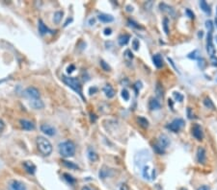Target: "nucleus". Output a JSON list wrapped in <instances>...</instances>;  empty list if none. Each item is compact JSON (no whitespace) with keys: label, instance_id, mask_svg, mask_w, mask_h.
<instances>
[{"label":"nucleus","instance_id":"nucleus-1","mask_svg":"<svg viewBox=\"0 0 217 190\" xmlns=\"http://www.w3.org/2000/svg\"><path fill=\"white\" fill-rule=\"evenodd\" d=\"M59 153L64 157H71L75 154V144L71 140H66L59 144Z\"/></svg>","mask_w":217,"mask_h":190},{"label":"nucleus","instance_id":"nucleus-2","mask_svg":"<svg viewBox=\"0 0 217 190\" xmlns=\"http://www.w3.org/2000/svg\"><path fill=\"white\" fill-rule=\"evenodd\" d=\"M63 79V82L68 86L71 87L73 91H74L78 95H79L83 100H85L84 96H83V93H82V86L80 84V82L78 81V80L76 78H73V77H67V76H63L62 77Z\"/></svg>","mask_w":217,"mask_h":190},{"label":"nucleus","instance_id":"nucleus-3","mask_svg":"<svg viewBox=\"0 0 217 190\" xmlns=\"http://www.w3.org/2000/svg\"><path fill=\"white\" fill-rule=\"evenodd\" d=\"M37 147L39 152H40L43 156L47 157L51 154L52 152V145L49 142L46 138L43 136H39L37 138Z\"/></svg>","mask_w":217,"mask_h":190},{"label":"nucleus","instance_id":"nucleus-4","mask_svg":"<svg viewBox=\"0 0 217 190\" xmlns=\"http://www.w3.org/2000/svg\"><path fill=\"white\" fill-rule=\"evenodd\" d=\"M169 144H170L169 137L166 135H160L158 137V141H157L156 144L153 145V150L155 151V153L163 155L165 153L166 148L169 146Z\"/></svg>","mask_w":217,"mask_h":190},{"label":"nucleus","instance_id":"nucleus-5","mask_svg":"<svg viewBox=\"0 0 217 190\" xmlns=\"http://www.w3.org/2000/svg\"><path fill=\"white\" fill-rule=\"evenodd\" d=\"M184 126V120L182 118H176L173 121L166 126V128L170 130L173 133H177L181 131V129Z\"/></svg>","mask_w":217,"mask_h":190},{"label":"nucleus","instance_id":"nucleus-6","mask_svg":"<svg viewBox=\"0 0 217 190\" xmlns=\"http://www.w3.org/2000/svg\"><path fill=\"white\" fill-rule=\"evenodd\" d=\"M24 94L25 96H27L29 99H31V100H38V99H40V91H38V89L34 86H30V87H27L25 89V91H24Z\"/></svg>","mask_w":217,"mask_h":190},{"label":"nucleus","instance_id":"nucleus-7","mask_svg":"<svg viewBox=\"0 0 217 190\" xmlns=\"http://www.w3.org/2000/svg\"><path fill=\"white\" fill-rule=\"evenodd\" d=\"M206 51H208L210 58L213 57L216 53L214 44L212 42V33H208V38H206Z\"/></svg>","mask_w":217,"mask_h":190},{"label":"nucleus","instance_id":"nucleus-8","mask_svg":"<svg viewBox=\"0 0 217 190\" xmlns=\"http://www.w3.org/2000/svg\"><path fill=\"white\" fill-rule=\"evenodd\" d=\"M192 135L193 136L197 139V140H203L204 138V133H203V130L201 128V126L199 124H195L192 127Z\"/></svg>","mask_w":217,"mask_h":190},{"label":"nucleus","instance_id":"nucleus-9","mask_svg":"<svg viewBox=\"0 0 217 190\" xmlns=\"http://www.w3.org/2000/svg\"><path fill=\"white\" fill-rule=\"evenodd\" d=\"M142 175L147 179H155V170L152 169V171H151L150 166L145 165L143 170H142Z\"/></svg>","mask_w":217,"mask_h":190},{"label":"nucleus","instance_id":"nucleus-10","mask_svg":"<svg viewBox=\"0 0 217 190\" xmlns=\"http://www.w3.org/2000/svg\"><path fill=\"white\" fill-rule=\"evenodd\" d=\"M9 190H26L25 185L18 181H11L9 183Z\"/></svg>","mask_w":217,"mask_h":190},{"label":"nucleus","instance_id":"nucleus-11","mask_svg":"<svg viewBox=\"0 0 217 190\" xmlns=\"http://www.w3.org/2000/svg\"><path fill=\"white\" fill-rule=\"evenodd\" d=\"M41 131L44 134H45L47 135H50V136H52L56 134V130L52 126L48 125V124H43L41 126Z\"/></svg>","mask_w":217,"mask_h":190},{"label":"nucleus","instance_id":"nucleus-12","mask_svg":"<svg viewBox=\"0 0 217 190\" xmlns=\"http://www.w3.org/2000/svg\"><path fill=\"white\" fill-rule=\"evenodd\" d=\"M205 158H206V153L205 150L203 147H200L197 151V161L200 163H205Z\"/></svg>","mask_w":217,"mask_h":190},{"label":"nucleus","instance_id":"nucleus-13","mask_svg":"<svg viewBox=\"0 0 217 190\" xmlns=\"http://www.w3.org/2000/svg\"><path fill=\"white\" fill-rule=\"evenodd\" d=\"M161 108V104L157 99L151 98L149 101V108L151 111H156V109H159Z\"/></svg>","mask_w":217,"mask_h":190},{"label":"nucleus","instance_id":"nucleus-14","mask_svg":"<svg viewBox=\"0 0 217 190\" xmlns=\"http://www.w3.org/2000/svg\"><path fill=\"white\" fill-rule=\"evenodd\" d=\"M19 123H21V127L26 130V131H31V130H34L35 129V125L33 122L31 121H28V120H25V119H21V121H19Z\"/></svg>","mask_w":217,"mask_h":190},{"label":"nucleus","instance_id":"nucleus-15","mask_svg":"<svg viewBox=\"0 0 217 190\" xmlns=\"http://www.w3.org/2000/svg\"><path fill=\"white\" fill-rule=\"evenodd\" d=\"M153 64L157 67V68H161L163 66V59L161 57L160 54H155L153 56Z\"/></svg>","mask_w":217,"mask_h":190},{"label":"nucleus","instance_id":"nucleus-16","mask_svg":"<svg viewBox=\"0 0 217 190\" xmlns=\"http://www.w3.org/2000/svg\"><path fill=\"white\" fill-rule=\"evenodd\" d=\"M98 19L104 23H109L114 21V17L111 15H107V14H101L98 15Z\"/></svg>","mask_w":217,"mask_h":190},{"label":"nucleus","instance_id":"nucleus-17","mask_svg":"<svg viewBox=\"0 0 217 190\" xmlns=\"http://www.w3.org/2000/svg\"><path fill=\"white\" fill-rule=\"evenodd\" d=\"M103 92L105 93L106 97H108V98H113L115 96V91L110 85H106L103 87Z\"/></svg>","mask_w":217,"mask_h":190},{"label":"nucleus","instance_id":"nucleus-18","mask_svg":"<svg viewBox=\"0 0 217 190\" xmlns=\"http://www.w3.org/2000/svg\"><path fill=\"white\" fill-rule=\"evenodd\" d=\"M130 39V36L127 35V34H124V35H121L119 38H118V42H119V44L121 46H124V45H126L127 43H129Z\"/></svg>","mask_w":217,"mask_h":190},{"label":"nucleus","instance_id":"nucleus-19","mask_svg":"<svg viewBox=\"0 0 217 190\" xmlns=\"http://www.w3.org/2000/svg\"><path fill=\"white\" fill-rule=\"evenodd\" d=\"M87 154H88V157L89 159H90L91 161H97V158H98V156L97 154L96 153V151L93 149V148H88V151H87Z\"/></svg>","mask_w":217,"mask_h":190},{"label":"nucleus","instance_id":"nucleus-20","mask_svg":"<svg viewBox=\"0 0 217 190\" xmlns=\"http://www.w3.org/2000/svg\"><path fill=\"white\" fill-rule=\"evenodd\" d=\"M39 31H40L41 35H45L46 33H53V31H50L46 26L45 24L43 22V20H39Z\"/></svg>","mask_w":217,"mask_h":190},{"label":"nucleus","instance_id":"nucleus-21","mask_svg":"<svg viewBox=\"0 0 217 190\" xmlns=\"http://www.w3.org/2000/svg\"><path fill=\"white\" fill-rule=\"evenodd\" d=\"M159 7H160V10H161V11H163V12H166L167 14L172 15H175L174 9H173L172 7L168 6L167 4H165V3H160Z\"/></svg>","mask_w":217,"mask_h":190},{"label":"nucleus","instance_id":"nucleus-22","mask_svg":"<svg viewBox=\"0 0 217 190\" xmlns=\"http://www.w3.org/2000/svg\"><path fill=\"white\" fill-rule=\"evenodd\" d=\"M23 166L25 168L26 171L29 173V174H34L35 171H36V166L32 163V162H29V161H26L23 163Z\"/></svg>","mask_w":217,"mask_h":190},{"label":"nucleus","instance_id":"nucleus-23","mask_svg":"<svg viewBox=\"0 0 217 190\" xmlns=\"http://www.w3.org/2000/svg\"><path fill=\"white\" fill-rule=\"evenodd\" d=\"M200 7L205 14H208V15L211 14L210 7V5L208 3H206V1H205V0H201V1H200Z\"/></svg>","mask_w":217,"mask_h":190},{"label":"nucleus","instance_id":"nucleus-24","mask_svg":"<svg viewBox=\"0 0 217 190\" xmlns=\"http://www.w3.org/2000/svg\"><path fill=\"white\" fill-rule=\"evenodd\" d=\"M155 94L158 98H163L164 91H163V87H162V86L160 85L159 82H157L156 86H155Z\"/></svg>","mask_w":217,"mask_h":190},{"label":"nucleus","instance_id":"nucleus-25","mask_svg":"<svg viewBox=\"0 0 217 190\" xmlns=\"http://www.w3.org/2000/svg\"><path fill=\"white\" fill-rule=\"evenodd\" d=\"M137 122H138V124H139V125H140L142 128H144V129H146V128L149 127V121H148L147 118H145V117L139 116V117L137 118Z\"/></svg>","mask_w":217,"mask_h":190},{"label":"nucleus","instance_id":"nucleus-26","mask_svg":"<svg viewBox=\"0 0 217 190\" xmlns=\"http://www.w3.org/2000/svg\"><path fill=\"white\" fill-rule=\"evenodd\" d=\"M187 58H189L191 60H199L200 59V52L199 50H194L193 52L189 53L187 55Z\"/></svg>","mask_w":217,"mask_h":190},{"label":"nucleus","instance_id":"nucleus-27","mask_svg":"<svg viewBox=\"0 0 217 190\" xmlns=\"http://www.w3.org/2000/svg\"><path fill=\"white\" fill-rule=\"evenodd\" d=\"M204 105L208 108H211V109H214L215 107H214V104L212 103V101L210 99V98H205L204 99Z\"/></svg>","mask_w":217,"mask_h":190},{"label":"nucleus","instance_id":"nucleus-28","mask_svg":"<svg viewBox=\"0 0 217 190\" xmlns=\"http://www.w3.org/2000/svg\"><path fill=\"white\" fill-rule=\"evenodd\" d=\"M32 106L37 108V109H40V108H44V104L43 102L41 101L40 99H38V100H34V101H32Z\"/></svg>","mask_w":217,"mask_h":190},{"label":"nucleus","instance_id":"nucleus-29","mask_svg":"<svg viewBox=\"0 0 217 190\" xmlns=\"http://www.w3.org/2000/svg\"><path fill=\"white\" fill-rule=\"evenodd\" d=\"M62 16H63V13L62 12H56L54 14V18H53V20L55 23H59L61 21V19H62Z\"/></svg>","mask_w":217,"mask_h":190},{"label":"nucleus","instance_id":"nucleus-30","mask_svg":"<svg viewBox=\"0 0 217 190\" xmlns=\"http://www.w3.org/2000/svg\"><path fill=\"white\" fill-rule=\"evenodd\" d=\"M63 164L68 167V168H70V169H78V166L76 164H74L73 162L72 161H63Z\"/></svg>","mask_w":217,"mask_h":190},{"label":"nucleus","instance_id":"nucleus-31","mask_svg":"<svg viewBox=\"0 0 217 190\" xmlns=\"http://www.w3.org/2000/svg\"><path fill=\"white\" fill-rule=\"evenodd\" d=\"M64 179H66V181L68 183H70V184H73L74 183H75V179L71 176V175H68V174H67V173H65L64 175Z\"/></svg>","mask_w":217,"mask_h":190},{"label":"nucleus","instance_id":"nucleus-32","mask_svg":"<svg viewBox=\"0 0 217 190\" xmlns=\"http://www.w3.org/2000/svg\"><path fill=\"white\" fill-rule=\"evenodd\" d=\"M124 56H125V58L127 60V61H131V60L133 59V54H132V52L130 51V49L125 50V53H124Z\"/></svg>","mask_w":217,"mask_h":190},{"label":"nucleus","instance_id":"nucleus-33","mask_svg":"<svg viewBox=\"0 0 217 190\" xmlns=\"http://www.w3.org/2000/svg\"><path fill=\"white\" fill-rule=\"evenodd\" d=\"M122 97L124 98L125 101H129L130 100V92L127 91V89L124 88L122 91Z\"/></svg>","mask_w":217,"mask_h":190},{"label":"nucleus","instance_id":"nucleus-34","mask_svg":"<svg viewBox=\"0 0 217 190\" xmlns=\"http://www.w3.org/2000/svg\"><path fill=\"white\" fill-rule=\"evenodd\" d=\"M205 27L209 30V33H212L213 31V23L211 20H206L205 21Z\"/></svg>","mask_w":217,"mask_h":190},{"label":"nucleus","instance_id":"nucleus-35","mask_svg":"<svg viewBox=\"0 0 217 190\" xmlns=\"http://www.w3.org/2000/svg\"><path fill=\"white\" fill-rule=\"evenodd\" d=\"M175 99L177 100V101H179V102H182V100H183V95L180 92H174L173 93Z\"/></svg>","mask_w":217,"mask_h":190},{"label":"nucleus","instance_id":"nucleus-36","mask_svg":"<svg viewBox=\"0 0 217 190\" xmlns=\"http://www.w3.org/2000/svg\"><path fill=\"white\" fill-rule=\"evenodd\" d=\"M168 23H169V20H168V18H164V20H163V28H164V31L165 33L168 35L169 34V29H168Z\"/></svg>","mask_w":217,"mask_h":190},{"label":"nucleus","instance_id":"nucleus-37","mask_svg":"<svg viewBox=\"0 0 217 190\" xmlns=\"http://www.w3.org/2000/svg\"><path fill=\"white\" fill-rule=\"evenodd\" d=\"M101 66L102 67V69H103V70H105V71H110V66L109 65H108L104 61H103V60H101Z\"/></svg>","mask_w":217,"mask_h":190},{"label":"nucleus","instance_id":"nucleus-38","mask_svg":"<svg viewBox=\"0 0 217 190\" xmlns=\"http://www.w3.org/2000/svg\"><path fill=\"white\" fill-rule=\"evenodd\" d=\"M139 46H140V42H139V41H138V39H133V42H132V47H133V49L134 50H137L139 49Z\"/></svg>","mask_w":217,"mask_h":190},{"label":"nucleus","instance_id":"nucleus-39","mask_svg":"<svg viewBox=\"0 0 217 190\" xmlns=\"http://www.w3.org/2000/svg\"><path fill=\"white\" fill-rule=\"evenodd\" d=\"M185 14L187 15V16H189L190 18H194V17H195L194 13H193L192 11H190L189 9H186V10H185Z\"/></svg>","mask_w":217,"mask_h":190},{"label":"nucleus","instance_id":"nucleus-40","mask_svg":"<svg viewBox=\"0 0 217 190\" xmlns=\"http://www.w3.org/2000/svg\"><path fill=\"white\" fill-rule=\"evenodd\" d=\"M205 65V60H204L203 58L199 59V66H200V67H201L202 69H204Z\"/></svg>","mask_w":217,"mask_h":190},{"label":"nucleus","instance_id":"nucleus-41","mask_svg":"<svg viewBox=\"0 0 217 190\" xmlns=\"http://www.w3.org/2000/svg\"><path fill=\"white\" fill-rule=\"evenodd\" d=\"M129 23H130V26H133V27H135V28H140V26L138 25L136 22H134L133 20H131V19H129Z\"/></svg>","mask_w":217,"mask_h":190},{"label":"nucleus","instance_id":"nucleus-42","mask_svg":"<svg viewBox=\"0 0 217 190\" xmlns=\"http://www.w3.org/2000/svg\"><path fill=\"white\" fill-rule=\"evenodd\" d=\"M112 34V30L110 28H105L104 29V35L105 36H110Z\"/></svg>","mask_w":217,"mask_h":190},{"label":"nucleus","instance_id":"nucleus-43","mask_svg":"<svg viewBox=\"0 0 217 190\" xmlns=\"http://www.w3.org/2000/svg\"><path fill=\"white\" fill-rule=\"evenodd\" d=\"M211 64H212V65L217 66V58L215 56L211 57Z\"/></svg>","mask_w":217,"mask_h":190},{"label":"nucleus","instance_id":"nucleus-44","mask_svg":"<svg viewBox=\"0 0 217 190\" xmlns=\"http://www.w3.org/2000/svg\"><path fill=\"white\" fill-rule=\"evenodd\" d=\"M167 60H168V62H169V63H170V64H172V66H173V67L175 68V70H176L177 72H179V70H177V68L176 67V65H175V64H174V62H173V60H172V59H170V58H168V59H167Z\"/></svg>","mask_w":217,"mask_h":190},{"label":"nucleus","instance_id":"nucleus-45","mask_svg":"<svg viewBox=\"0 0 217 190\" xmlns=\"http://www.w3.org/2000/svg\"><path fill=\"white\" fill-rule=\"evenodd\" d=\"M4 128H5V124H4V122L2 121V120H0V134H1V133L3 132Z\"/></svg>","mask_w":217,"mask_h":190},{"label":"nucleus","instance_id":"nucleus-46","mask_svg":"<svg viewBox=\"0 0 217 190\" xmlns=\"http://www.w3.org/2000/svg\"><path fill=\"white\" fill-rule=\"evenodd\" d=\"M197 190H210V188L208 185H202V186H200Z\"/></svg>","mask_w":217,"mask_h":190},{"label":"nucleus","instance_id":"nucleus-47","mask_svg":"<svg viewBox=\"0 0 217 190\" xmlns=\"http://www.w3.org/2000/svg\"><path fill=\"white\" fill-rule=\"evenodd\" d=\"M73 69H74V65L72 64L71 66L68 67V70H67V71H68V73H72V72L73 71Z\"/></svg>","mask_w":217,"mask_h":190},{"label":"nucleus","instance_id":"nucleus-48","mask_svg":"<svg viewBox=\"0 0 217 190\" xmlns=\"http://www.w3.org/2000/svg\"><path fill=\"white\" fill-rule=\"evenodd\" d=\"M187 114H188V118H189V119H191V118H192V114H191V108H187Z\"/></svg>","mask_w":217,"mask_h":190},{"label":"nucleus","instance_id":"nucleus-49","mask_svg":"<svg viewBox=\"0 0 217 190\" xmlns=\"http://www.w3.org/2000/svg\"><path fill=\"white\" fill-rule=\"evenodd\" d=\"M168 101H169V102H168L169 106H170V107H171V108L173 109V108H174V103H173V101H172V100H171V99H169V100H168Z\"/></svg>","mask_w":217,"mask_h":190},{"label":"nucleus","instance_id":"nucleus-50","mask_svg":"<svg viewBox=\"0 0 217 190\" xmlns=\"http://www.w3.org/2000/svg\"><path fill=\"white\" fill-rule=\"evenodd\" d=\"M126 11H127V12H132V11H133V8L130 7V6H127V7H126Z\"/></svg>","mask_w":217,"mask_h":190},{"label":"nucleus","instance_id":"nucleus-51","mask_svg":"<svg viewBox=\"0 0 217 190\" xmlns=\"http://www.w3.org/2000/svg\"><path fill=\"white\" fill-rule=\"evenodd\" d=\"M89 23H90V25H94V23H95V18H91V19H90V22H89Z\"/></svg>","mask_w":217,"mask_h":190},{"label":"nucleus","instance_id":"nucleus-52","mask_svg":"<svg viewBox=\"0 0 217 190\" xmlns=\"http://www.w3.org/2000/svg\"><path fill=\"white\" fill-rule=\"evenodd\" d=\"M81 190H93V189H91L90 187H88V186H84V187H82Z\"/></svg>","mask_w":217,"mask_h":190},{"label":"nucleus","instance_id":"nucleus-53","mask_svg":"<svg viewBox=\"0 0 217 190\" xmlns=\"http://www.w3.org/2000/svg\"><path fill=\"white\" fill-rule=\"evenodd\" d=\"M199 37H203V31H200V33H199Z\"/></svg>","mask_w":217,"mask_h":190},{"label":"nucleus","instance_id":"nucleus-54","mask_svg":"<svg viewBox=\"0 0 217 190\" xmlns=\"http://www.w3.org/2000/svg\"><path fill=\"white\" fill-rule=\"evenodd\" d=\"M214 22H215V25H216V28H217V16L215 17V20H214Z\"/></svg>","mask_w":217,"mask_h":190},{"label":"nucleus","instance_id":"nucleus-55","mask_svg":"<svg viewBox=\"0 0 217 190\" xmlns=\"http://www.w3.org/2000/svg\"><path fill=\"white\" fill-rule=\"evenodd\" d=\"M181 190H187V189H185V188H182Z\"/></svg>","mask_w":217,"mask_h":190},{"label":"nucleus","instance_id":"nucleus-56","mask_svg":"<svg viewBox=\"0 0 217 190\" xmlns=\"http://www.w3.org/2000/svg\"><path fill=\"white\" fill-rule=\"evenodd\" d=\"M216 38V42H217V36H216V38Z\"/></svg>","mask_w":217,"mask_h":190}]
</instances>
